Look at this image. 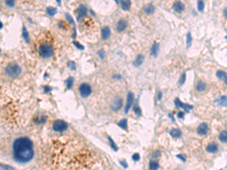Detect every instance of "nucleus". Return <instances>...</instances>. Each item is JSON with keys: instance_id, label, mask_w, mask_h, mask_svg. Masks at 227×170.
<instances>
[{"instance_id": "bb28decb", "label": "nucleus", "mask_w": 227, "mask_h": 170, "mask_svg": "<svg viewBox=\"0 0 227 170\" xmlns=\"http://www.w3.org/2000/svg\"><path fill=\"white\" fill-rule=\"evenodd\" d=\"M74 78L73 77H69V78L67 79V80L65 81V83H66V85H67V88L68 89H71L72 88V86H73V85H74Z\"/></svg>"}, {"instance_id": "79ce46f5", "label": "nucleus", "mask_w": 227, "mask_h": 170, "mask_svg": "<svg viewBox=\"0 0 227 170\" xmlns=\"http://www.w3.org/2000/svg\"><path fill=\"white\" fill-rule=\"evenodd\" d=\"M2 168H3V169H12L13 170V168H12V167H10V166H3V165H2Z\"/></svg>"}, {"instance_id": "ea45409f", "label": "nucleus", "mask_w": 227, "mask_h": 170, "mask_svg": "<svg viewBox=\"0 0 227 170\" xmlns=\"http://www.w3.org/2000/svg\"><path fill=\"white\" fill-rule=\"evenodd\" d=\"M51 90H52V89H51V87H49V86H46L44 87V91H45V92H49Z\"/></svg>"}, {"instance_id": "6ab92c4d", "label": "nucleus", "mask_w": 227, "mask_h": 170, "mask_svg": "<svg viewBox=\"0 0 227 170\" xmlns=\"http://www.w3.org/2000/svg\"><path fill=\"white\" fill-rule=\"evenodd\" d=\"M219 139L220 141L223 142V143H226L227 142V131L226 130H223L222 131L220 135H219Z\"/></svg>"}, {"instance_id": "de8ad7c7", "label": "nucleus", "mask_w": 227, "mask_h": 170, "mask_svg": "<svg viewBox=\"0 0 227 170\" xmlns=\"http://www.w3.org/2000/svg\"><path fill=\"white\" fill-rule=\"evenodd\" d=\"M161 98V92H159V95H158V99Z\"/></svg>"}, {"instance_id": "f704fd0d", "label": "nucleus", "mask_w": 227, "mask_h": 170, "mask_svg": "<svg viewBox=\"0 0 227 170\" xmlns=\"http://www.w3.org/2000/svg\"><path fill=\"white\" fill-rule=\"evenodd\" d=\"M192 43V36H191V33H188L187 34V46L189 47L190 45Z\"/></svg>"}, {"instance_id": "20e7f679", "label": "nucleus", "mask_w": 227, "mask_h": 170, "mask_svg": "<svg viewBox=\"0 0 227 170\" xmlns=\"http://www.w3.org/2000/svg\"><path fill=\"white\" fill-rule=\"evenodd\" d=\"M67 128H68L67 123L63 120H56L52 125L53 130L57 132H63L66 131Z\"/></svg>"}, {"instance_id": "473e14b6", "label": "nucleus", "mask_w": 227, "mask_h": 170, "mask_svg": "<svg viewBox=\"0 0 227 170\" xmlns=\"http://www.w3.org/2000/svg\"><path fill=\"white\" fill-rule=\"evenodd\" d=\"M98 56H99V58L101 59H104L105 57V52L104 49H101L100 51H98Z\"/></svg>"}, {"instance_id": "f03ea898", "label": "nucleus", "mask_w": 227, "mask_h": 170, "mask_svg": "<svg viewBox=\"0 0 227 170\" xmlns=\"http://www.w3.org/2000/svg\"><path fill=\"white\" fill-rule=\"evenodd\" d=\"M21 73V67L18 65L17 63L12 62L8 64L5 68V73L8 77L11 78H15L20 75Z\"/></svg>"}, {"instance_id": "09e8293b", "label": "nucleus", "mask_w": 227, "mask_h": 170, "mask_svg": "<svg viewBox=\"0 0 227 170\" xmlns=\"http://www.w3.org/2000/svg\"><path fill=\"white\" fill-rule=\"evenodd\" d=\"M225 82H226V85L227 86V77H226V79H225Z\"/></svg>"}, {"instance_id": "b1692460", "label": "nucleus", "mask_w": 227, "mask_h": 170, "mask_svg": "<svg viewBox=\"0 0 227 170\" xmlns=\"http://www.w3.org/2000/svg\"><path fill=\"white\" fill-rule=\"evenodd\" d=\"M22 36H23V38L24 39V40H25L26 42H30L29 35H28V33H27V29H26V27H25V26H23V30H22Z\"/></svg>"}, {"instance_id": "f8f14e48", "label": "nucleus", "mask_w": 227, "mask_h": 170, "mask_svg": "<svg viewBox=\"0 0 227 170\" xmlns=\"http://www.w3.org/2000/svg\"><path fill=\"white\" fill-rule=\"evenodd\" d=\"M111 36V29L108 26H105L102 30V39H107Z\"/></svg>"}, {"instance_id": "6e6552de", "label": "nucleus", "mask_w": 227, "mask_h": 170, "mask_svg": "<svg viewBox=\"0 0 227 170\" xmlns=\"http://www.w3.org/2000/svg\"><path fill=\"white\" fill-rule=\"evenodd\" d=\"M173 9L178 13L183 12L185 9V5L182 2H175L173 4Z\"/></svg>"}, {"instance_id": "c9c22d12", "label": "nucleus", "mask_w": 227, "mask_h": 170, "mask_svg": "<svg viewBox=\"0 0 227 170\" xmlns=\"http://www.w3.org/2000/svg\"><path fill=\"white\" fill-rule=\"evenodd\" d=\"M175 105H176V107H182V105H183V102H181V101L178 98H176L175 100Z\"/></svg>"}, {"instance_id": "a878e982", "label": "nucleus", "mask_w": 227, "mask_h": 170, "mask_svg": "<svg viewBox=\"0 0 227 170\" xmlns=\"http://www.w3.org/2000/svg\"><path fill=\"white\" fill-rule=\"evenodd\" d=\"M118 126L120 127H121L122 129H126V128H127V120L126 119H122L118 123Z\"/></svg>"}, {"instance_id": "a19ab883", "label": "nucleus", "mask_w": 227, "mask_h": 170, "mask_svg": "<svg viewBox=\"0 0 227 170\" xmlns=\"http://www.w3.org/2000/svg\"><path fill=\"white\" fill-rule=\"evenodd\" d=\"M177 117L179 118H181V119H183V117H184V113L183 112H182V111H179L178 114H177Z\"/></svg>"}, {"instance_id": "3c124183", "label": "nucleus", "mask_w": 227, "mask_h": 170, "mask_svg": "<svg viewBox=\"0 0 227 170\" xmlns=\"http://www.w3.org/2000/svg\"><path fill=\"white\" fill-rule=\"evenodd\" d=\"M226 39H227V36H226Z\"/></svg>"}, {"instance_id": "4c0bfd02", "label": "nucleus", "mask_w": 227, "mask_h": 170, "mask_svg": "<svg viewBox=\"0 0 227 170\" xmlns=\"http://www.w3.org/2000/svg\"><path fill=\"white\" fill-rule=\"evenodd\" d=\"M132 158H133V159L135 160V161H138L139 159V158H140V156H139V154H134Z\"/></svg>"}, {"instance_id": "5701e85b", "label": "nucleus", "mask_w": 227, "mask_h": 170, "mask_svg": "<svg viewBox=\"0 0 227 170\" xmlns=\"http://www.w3.org/2000/svg\"><path fill=\"white\" fill-rule=\"evenodd\" d=\"M159 168L158 163L155 160H151L149 163V169L150 170H157Z\"/></svg>"}, {"instance_id": "a18cd8bd", "label": "nucleus", "mask_w": 227, "mask_h": 170, "mask_svg": "<svg viewBox=\"0 0 227 170\" xmlns=\"http://www.w3.org/2000/svg\"><path fill=\"white\" fill-rule=\"evenodd\" d=\"M120 163L122 164V166H124V167H126V168L127 167V165H126V162L121 161V162H120Z\"/></svg>"}, {"instance_id": "f3484780", "label": "nucleus", "mask_w": 227, "mask_h": 170, "mask_svg": "<svg viewBox=\"0 0 227 170\" xmlns=\"http://www.w3.org/2000/svg\"><path fill=\"white\" fill-rule=\"evenodd\" d=\"M216 102L220 106H227V98L226 96H221L216 101Z\"/></svg>"}, {"instance_id": "a211bd4d", "label": "nucleus", "mask_w": 227, "mask_h": 170, "mask_svg": "<svg viewBox=\"0 0 227 170\" xmlns=\"http://www.w3.org/2000/svg\"><path fill=\"white\" fill-rule=\"evenodd\" d=\"M143 60H144V57H143V55H142V54H139V55L137 56L136 59H135V61H134L133 65L135 66V67H139V66L142 64Z\"/></svg>"}, {"instance_id": "c03bdc74", "label": "nucleus", "mask_w": 227, "mask_h": 170, "mask_svg": "<svg viewBox=\"0 0 227 170\" xmlns=\"http://www.w3.org/2000/svg\"><path fill=\"white\" fill-rule=\"evenodd\" d=\"M160 152H159V151H156V152H155V153L153 154V156H154L155 157H158L159 156H160Z\"/></svg>"}, {"instance_id": "412c9836", "label": "nucleus", "mask_w": 227, "mask_h": 170, "mask_svg": "<svg viewBox=\"0 0 227 170\" xmlns=\"http://www.w3.org/2000/svg\"><path fill=\"white\" fill-rule=\"evenodd\" d=\"M217 78L221 79V80H223V79H226L227 77L226 73L223 70H218L216 73Z\"/></svg>"}, {"instance_id": "cd10ccee", "label": "nucleus", "mask_w": 227, "mask_h": 170, "mask_svg": "<svg viewBox=\"0 0 227 170\" xmlns=\"http://www.w3.org/2000/svg\"><path fill=\"white\" fill-rule=\"evenodd\" d=\"M67 67H68L70 69H71L72 70H76V69H77L76 64H75L74 61H70L67 62Z\"/></svg>"}, {"instance_id": "ddd939ff", "label": "nucleus", "mask_w": 227, "mask_h": 170, "mask_svg": "<svg viewBox=\"0 0 227 170\" xmlns=\"http://www.w3.org/2000/svg\"><path fill=\"white\" fill-rule=\"evenodd\" d=\"M126 26H127V23L123 20H120L117 24V30L118 32H122L126 28Z\"/></svg>"}, {"instance_id": "c756f323", "label": "nucleus", "mask_w": 227, "mask_h": 170, "mask_svg": "<svg viewBox=\"0 0 227 170\" xmlns=\"http://www.w3.org/2000/svg\"><path fill=\"white\" fill-rule=\"evenodd\" d=\"M108 139H109V141H110V143H111V147H113V149L114 150H117V145L114 142V141H113V139L110 137V136H108Z\"/></svg>"}, {"instance_id": "2eb2a0df", "label": "nucleus", "mask_w": 227, "mask_h": 170, "mask_svg": "<svg viewBox=\"0 0 227 170\" xmlns=\"http://www.w3.org/2000/svg\"><path fill=\"white\" fill-rule=\"evenodd\" d=\"M170 135L173 138H179L182 135V132H181V131L179 129H171L170 131Z\"/></svg>"}, {"instance_id": "7c9ffc66", "label": "nucleus", "mask_w": 227, "mask_h": 170, "mask_svg": "<svg viewBox=\"0 0 227 170\" xmlns=\"http://www.w3.org/2000/svg\"><path fill=\"white\" fill-rule=\"evenodd\" d=\"M204 3L202 1H198V9L200 12H203L204 10Z\"/></svg>"}, {"instance_id": "dca6fc26", "label": "nucleus", "mask_w": 227, "mask_h": 170, "mask_svg": "<svg viewBox=\"0 0 227 170\" xmlns=\"http://www.w3.org/2000/svg\"><path fill=\"white\" fill-rule=\"evenodd\" d=\"M144 12L148 14H151L154 13L155 12V7L152 4H148L147 5L145 6L144 8Z\"/></svg>"}, {"instance_id": "4be33fe9", "label": "nucleus", "mask_w": 227, "mask_h": 170, "mask_svg": "<svg viewBox=\"0 0 227 170\" xmlns=\"http://www.w3.org/2000/svg\"><path fill=\"white\" fill-rule=\"evenodd\" d=\"M130 5H131V2L130 1H123L121 2V6H122V8L123 10L124 11H127L130 9Z\"/></svg>"}, {"instance_id": "1a4fd4ad", "label": "nucleus", "mask_w": 227, "mask_h": 170, "mask_svg": "<svg viewBox=\"0 0 227 170\" xmlns=\"http://www.w3.org/2000/svg\"><path fill=\"white\" fill-rule=\"evenodd\" d=\"M133 94L132 92H129L128 95H127V101H126V108H125V113H128L130 107L132 106L133 101Z\"/></svg>"}, {"instance_id": "2f4dec72", "label": "nucleus", "mask_w": 227, "mask_h": 170, "mask_svg": "<svg viewBox=\"0 0 227 170\" xmlns=\"http://www.w3.org/2000/svg\"><path fill=\"white\" fill-rule=\"evenodd\" d=\"M182 107H183L186 111H189L190 110L192 109V106L188 105V104H183V105H182Z\"/></svg>"}, {"instance_id": "c85d7f7f", "label": "nucleus", "mask_w": 227, "mask_h": 170, "mask_svg": "<svg viewBox=\"0 0 227 170\" xmlns=\"http://www.w3.org/2000/svg\"><path fill=\"white\" fill-rule=\"evenodd\" d=\"M185 81H186V73H183L182 74V76L180 77L179 79V86H183L184 84Z\"/></svg>"}, {"instance_id": "393cba45", "label": "nucleus", "mask_w": 227, "mask_h": 170, "mask_svg": "<svg viewBox=\"0 0 227 170\" xmlns=\"http://www.w3.org/2000/svg\"><path fill=\"white\" fill-rule=\"evenodd\" d=\"M46 13L50 16H53L57 13V8H53V7H48L46 8Z\"/></svg>"}, {"instance_id": "0eeeda50", "label": "nucleus", "mask_w": 227, "mask_h": 170, "mask_svg": "<svg viewBox=\"0 0 227 170\" xmlns=\"http://www.w3.org/2000/svg\"><path fill=\"white\" fill-rule=\"evenodd\" d=\"M208 131V126L207 123L203 122L200 124L197 129V132L199 135H205Z\"/></svg>"}, {"instance_id": "f257e3e1", "label": "nucleus", "mask_w": 227, "mask_h": 170, "mask_svg": "<svg viewBox=\"0 0 227 170\" xmlns=\"http://www.w3.org/2000/svg\"><path fill=\"white\" fill-rule=\"evenodd\" d=\"M12 154L14 160L19 163L30 162L34 155L32 141L27 137L16 138L12 145Z\"/></svg>"}, {"instance_id": "4468645a", "label": "nucleus", "mask_w": 227, "mask_h": 170, "mask_svg": "<svg viewBox=\"0 0 227 170\" xmlns=\"http://www.w3.org/2000/svg\"><path fill=\"white\" fill-rule=\"evenodd\" d=\"M159 52V44L157 42H155L151 49V53L154 57H156Z\"/></svg>"}, {"instance_id": "49530a36", "label": "nucleus", "mask_w": 227, "mask_h": 170, "mask_svg": "<svg viewBox=\"0 0 227 170\" xmlns=\"http://www.w3.org/2000/svg\"><path fill=\"white\" fill-rule=\"evenodd\" d=\"M223 14H224V17L227 19V8H225V10L223 11Z\"/></svg>"}, {"instance_id": "8fccbe9b", "label": "nucleus", "mask_w": 227, "mask_h": 170, "mask_svg": "<svg viewBox=\"0 0 227 170\" xmlns=\"http://www.w3.org/2000/svg\"><path fill=\"white\" fill-rule=\"evenodd\" d=\"M1 28H2V23L1 22Z\"/></svg>"}, {"instance_id": "72a5a7b5", "label": "nucleus", "mask_w": 227, "mask_h": 170, "mask_svg": "<svg viewBox=\"0 0 227 170\" xmlns=\"http://www.w3.org/2000/svg\"><path fill=\"white\" fill-rule=\"evenodd\" d=\"M74 45H75L78 49H80V50H83V49H84V46L82 45L81 44H80L78 42H74Z\"/></svg>"}, {"instance_id": "58836bf2", "label": "nucleus", "mask_w": 227, "mask_h": 170, "mask_svg": "<svg viewBox=\"0 0 227 170\" xmlns=\"http://www.w3.org/2000/svg\"><path fill=\"white\" fill-rule=\"evenodd\" d=\"M6 5H7L8 7L12 8V7H14V1H7V2H6Z\"/></svg>"}, {"instance_id": "9d476101", "label": "nucleus", "mask_w": 227, "mask_h": 170, "mask_svg": "<svg viewBox=\"0 0 227 170\" xmlns=\"http://www.w3.org/2000/svg\"><path fill=\"white\" fill-rule=\"evenodd\" d=\"M122 105H123V101H122L121 98H118L115 99L114 101L113 102V104L111 105V108H112L113 110L117 111V110H120L121 107H122Z\"/></svg>"}, {"instance_id": "9b49d317", "label": "nucleus", "mask_w": 227, "mask_h": 170, "mask_svg": "<svg viewBox=\"0 0 227 170\" xmlns=\"http://www.w3.org/2000/svg\"><path fill=\"white\" fill-rule=\"evenodd\" d=\"M218 150V145L216 144L215 142H211L207 145V151L211 153V154H214L216 153Z\"/></svg>"}, {"instance_id": "aec40b11", "label": "nucleus", "mask_w": 227, "mask_h": 170, "mask_svg": "<svg viewBox=\"0 0 227 170\" xmlns=\"http://www.w3.org/2000/svg\"><path fill=\"white\" fill-rule=\"evenodd\" d=\"M206 87H207V86H206V84H205L204 82H202V81H199V82H198L197 86H196V89H197V91H198V92H203V91H204V90H205Z\"/></svg>"}, {"instance_id": "37998d69", "label": "nucleus", "mask_w": 227, "mask_h": 170, "mask_svg": "<svg viewBox=\"0 0 227 170\" xmlns=\"http://www.w3.org/2000/svg\"><path fill=\"white\" fill-rule=\"evenodd\" d=\"M46 117H42L40 118V123H43V122H46Z\"/></svg>"}, {"instance_id": "423d86ee", "label": "nucleus", "mask_w": 227, "mask_h": 170, "mask_svg": "<svg viewBox=\"0 0 227 170\" xmlns=\"http://www.w3.org/2000/svg\"><path fill=\"white\" fill-rule=\"evenodd\" d=\"M76 14H77V20L80 21V19L83 18V17H85L87 14V8L85 5H81L79 6V8L76 10Z\"/></svg>"}, {"instance_id": "7ed1b4c3", "label": "nucleus", "mask_w": 227, "mask_h": 170, "mask_svg": "<svg viewBox=\"0 0 227 170\" xmlns=\"http://www.w3.org/2000/svg\"><path fill=\"white\" fill-rule=\"evenodd\" d=\"M39 54L43 58H49L53 54L52 46L48 42L41 44L39 47Z\"/></svg>"}, {"instance_id": "39448f33", "label": "nucleus", "mask_w": 227, "mask_h": 170, "mask_svg": "<svg viewBox=\"0 0 227 170\" xmlns=\"http://www.w3.org/2000/svg\"><path fill=\"white\" fill-rule=\"evenodd\" d=\"M79 92L83 98H87L92 93V88L88 83H82L79 87Z\"/></svg>"}, {"instance_id": "e433bc0d", "label": "nucleus", "mask_w": 227, "mask_h": 170, "mask_svg": "<svg viewBox=\"0 0 227 170\" xmlns=\"http://www.w3.org/2000/svg\"><path fill=\"white\" fill-rule=\"evenodd\" d=\"M134 112L138 115V116H141V114H142V111H141V110H140V108L139 107H134Z\"/></svg>"}]
</instances>
